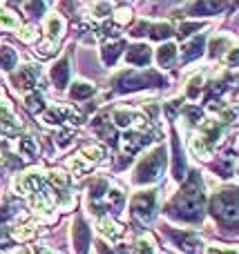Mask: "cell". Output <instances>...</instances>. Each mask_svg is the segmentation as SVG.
Here are the masks:
<instances>
[{
    "instance_id": "cell-1",
    "label": "cell",
    "mask_w": 239,
    "mask_h": 254,
    "mask_svg": "<svg viewBox=\"0 0 239 254\" xmlns=\"http://www.w3.org/2000/svg\"><path fill=\"white\" fill-rule=\"evenodd\" d=\"M172 212L186 221H201L204 214V198H201V188H199V174L192 172L190 181L183 185L181 194L177 196L172 205Z\"/></svg>"
},
{
    "instance_id": "cell-2",
    "label": "cell",
    "mask_w": 239,
    "mask_h": 254,
    "mask_svg": "<svg viewBox=\"0 0 239 254\" xmlns=\"http://www.w3.org/2000/svg\"><path fill=\"white\" fill-rule=\"evenodd\" d=\"M165 156H168L165 147H157L150 154H146V158H141V163L134 170V183L148 185V183L159 181L165 170Z\"/></svg>"
},
{
    "instance_id": "cell-3",
    "label": "cell",
    "mask_w": 239,
    "mask_h": 254,
    "mask_svg": "<svg viewBox=\"0 0 239 254\" xmlns=\"http://www.w3.org/2000/svg\"><path fill=\"white\" fill-rule=\"evenodd\" d=\"M163 85V78L155 71H123L114 78L116 92H137L146 87H159Z\"/></svg>"
},
{
    "instance_id": "cell-4",
    "label": "cell",
    "mask_w": 239,
    "mask_h": 254,
    "mask_svg": "<svg viewBox=\"0 0 239 254\" xmlns=\"http://www.w3.org/2000/svg\"><path fill=\"white\" fill-rule=\"evenodd\" d=\"M213 214L222 219L224 223H235L239 221V192L235 190H224L213 196Z\"/></svg>"
},
{
    "instance_id": "cell-5",
    "label": "cell",
    "mask_w": 239,
    "mask_h": 254,
    "mask_svg": "<svg viewBox=\"0 0 239 254\" xmlns=\"http://www.w3.org/2000/svg\"><path fill=\"white\" fill-rule=\"evenodd\" d=\"M132 216L137 221H141V223H150L152 219H155L157 210H159V205H157V190H148V192H141L137 194V196L132 198Z\"/></svg>"
},
{
    "instance_id": "cell-6",
    "label": "cell",
    "mask_w": 239,
    "mask_h": 254,
    "mask_svg": "<svg viewBox=\"0 0 239 254\" xmlns=\"http://www.w3.org/2000/svg\"><path fill=\"white\" fill-rule=\"evenodd\" d=\"M43 123L47 125H58V123H72V125H83L85 116L80 112H76L74 107H65V105H56L49 107L43 114Z\"/></svg>"
},
{
    "instance_id": "cell-7",
    "label": "cell",
    "mask_w": 239,
    "mask_h": 254,
    "mask_svg": "<svg viewBox=\"0 0 239 254\" xmlns=\"http://www.w3.org/2000/svg\"><path fill=\"white\" fill-rule=\"evenodd\" d=\"M155 138H157V134H150V131H146V129H128L121 136V145H123L125 154H137L139 149H143Z\"/></svg>"
},
{
    "instance_id": "cell-8",
    "label": "cell",
    "mask_w": 239,
    "mask_h": 254,
    "mask_svg": "<svg viewBox=\"0 0 239 254\" xmlns=\"http://www.w3.org/2000/svg\"><path fill=\"white\" fill-rule=\"evenodd\" d=\"M72 243H74L76 254H87L89 246H92V232H89L87 223L85 221H74V228H72Z\"/></svg>"
},
{
    "instance_id": "cell-9",
    "label": "cell",
    "mask_w": 239,
    "mask_h": 254,
    "mask_svg": "<svg viewBox=\"0 0 239 254\" xmlns=\"http://www.w3.org/2000/svg\"><path fill=\"white\" fill-rule=\"evenodd\" d=\"M112 123L119 129H128V127H137V129H146V119L132 110H116L112 114Z\"/></svg>"
},
{
    "instance_id": "cell-10",
    "label": "cell",
    "mask_w": 239,
    "mask_h": 254,
    "mask_svg": "<svg viewBox=\"0 0 239 254\" xmlns=\"http://www.w3.org/2000/svg\"><path fill=\"white\" fill-rule=\"evenodd\" d=\"M40 67L36 65H22L20 69L13 74V85H16L20 92H27V89H34L36 80H38Z\"/></svg>"
},
{
    "instance_id": "cell-11",
    "label": "cell",
    "mask_w": 239,
    "mask_h": 254,
    "mask_svg": "<svg viewBox=\"0 0 239 254\" xmlns=\"http://www.w3.org/2000/svg\"><path fill=\"white\" fill-rule=\"evenodd\" d=\"M150 58H152V49L143 43L132 45V47H128V52H125V61L137 67H146L148 63H150Z\"/></svg>"
},
{
    "instance_id": "cell-12",
    "label": "cell",
    "mask_w": 239,
    "mask_h": 254,
    "mask_svg": "<svg viewBox=\"0 0 239 254\" xmlns=\"http://www.w3.org/2000/svg\"><path fill=\"white\" fill-rule=\"evenodd\" d=\"M2 131H4V136L20 134V121L16 119V114L11 110V103L7 98H2Z\"/></svg>"
},
{
    "instance_id": "cell-13",
    "label": "cell",
    "mask_w": 239,
    "mask_h": 254,
    "mask_svg": "<svg viewBox=\"0 0 239 254\" xmlns=\"http://www.w3.org/2000/svg\"><path fill=\"white\" fill-rule=\"evenodd\" d=\"M67 80H70V58L63 56L61 61H56V65L52 67V85L56 89H65Z\"/></svg>"
},
{
    "instance_id": "cell-14",
    "label": "cell",
    "mask_w": 239,
    "mask_h": 254,
    "mask_svg": "<svg viewBox=\"0 0 239 254\" xmlns=\"http://www.w3.org/2000/svg\"><path fill=\"white\" fill-rule=\"evenodd\" d=\"M31 207L36 210L38 219H43L45 223H52L54 216H56V210H54V205L49 203V198L43 196V194H34V196H31Z\"/></svg>"
},
{
    "instance_id": "cell-15",
    "label": "cell",
    "mask_w": 239,
    "mask_h": 254,
    "mask_svg": "<svg viewBox=\"0 0 239 254\" xmlns=\"http://www.w3.org/2000/svg\"><path fill=\"white\" fill-rule=\"evenodd\" d=\"M199 136L206 140V145L213 149L215 145H217L219 140L224 138V127L217 125L215 121H206V123L201 125V129H199Z\"/></svg>"
},
{
    "instance_id": "cell-16",
    "label": "cell",
    "mask_w": 239,
    "mask_h": 254,
    "mask_svg": "<svg viewBox=\"0 0 239 254\" xmlns=\"http://www.w3.org/2000/svg\"><path fill=\"white\" fill-rule=\"evenodd\" d=\"M204 47H206V38H204V36H195V38H190L181 47L183 61H195V58H199L201 54H204Z\"/></svg>"
},
{
    "instance_id": "cell-17",
    "label": "cell",
    "mask_w": 239,
    "mask_h": 254,
    "mask_svg": "<svg viewBox=\"0 0 239 254\" xmlns=\"http://www.w3.org/2000/svg\"><path fill=\"white\" fill-rule=\"evenodd\" d=\"M177 45L172 43H163L159 49H157V61H159V65L163 67V69H168V67H172L174 63H177Z\"/></svg>"
},
{
    "instance_id": "cell-18",
    "label": "cell",
    "mask_w": 239,
    "mask_h": 254,
    "mask_svg": "<svg viewBox=\"0 0 239 254\" xmlns=\"http://www.w3.org/2000/svg\"><path fill=\"white\" fill-rule=\"evenodd\" d=\"M174 241H177V246L181 248L183 254H195L197 250L201 248V241L195 237V234H181V232H172Z\"/></svg>"
},
{
    "instance_id": "cell-19",
    "label": "cell",
    "mask_w": 239,
    "mask_h": 254,
    "mask_svg": "<svg viewBox=\"0 0 239 254\" xmlns=\"http://www.w3.org/2000/svg\"><path fill=\"white\" fill-rule=\"evenodd\" d=\"M125 49V43L123 40H110V43L103 45L101 54H103V63L105 65H114L116 58H119V54Z\"/></svg>"
},
{
    "instance_id": "cell-20",
    "label": "cell",
    "mask_w": 239,
    "mask_h": 254,
    "mask_svg": "<svg viewBox=\"0 0 239 254\" xmlns=\"http://www.w3.org/2000/svg\"><path fill=\"white\" fill-rule=\"evenodd\" d=\"M63 29H65L63 18L58 16V13H52V16L47 18V22H45V36H47V40H58Z\"/></svg>"
},
{
    "instance_id": "cell-21",
    "label": "cell",
    "mask_w": 239,
    "mask_h": 254,
    "mask_svg": "<svg viewBox=\"0 0 239 254\" xmlns=\"http://www.w3.org/2000/svg\"><path fill=\"white\" fill-rule=\"evenodd\" d=\"M94 92H96V87L92 83H87V80H74V85L70 89L72 98H76V101H85V98L94 96Z\"/></svg>"
},
{
    "instance_id": "cell-22",
    "label": "cell",
    "mask_w": 239,
    "mask_h": 254,
    "mask_svg": "<svg viewBox=\"0 0 239 254\" xmlns=\"http://www.w3.org/2000/svg\"><path fill=\"white\" fill-rule=\"evenodd\" d=\"M36 234H40L38 225H36V223H29V221L11 230V237L16 239V241H29V239H34Z\"/></svg>"
},
{
    "instance_id": "cell-23",
    "label": "cell",
    "mask_w": 239,
    "mask_h": 254,
    "mask_svg": "<svg viewBox=\"0 0 239 254\" xmlns=\"http://www.w3.org/2000/svg\"><path fill=\"white\" fill-rule=\"evenodd\" d=\"M98 230L110 239H119L121 234H123V228H121L114 219H110V216H101V219H98Z\"/></svg>"
},
{
    "instance_id": "cell-24",
    "label": "cell",
    "mask_w": 239,
    "mask_h": 254,
    "mask_svg": "<svg viewBox=\"0 0 239 254\" xmlns=\"http://www.w3.org/2000/svg\"><path fill=\"white\" fill-rule=\"evenodd\" d=\"M80 156H85L87 158L89 163H94V165H96V163H101L103 158L107 156V152H105V147H101V145H85L83 149H80Z\"/></svg>"
},
{
    "instance_id": "cell-25",
    "label": "cell",
    "mask_w": 239,
    "mask_h": 254,
    "mask_svg": "<svg viewBox=\"0 0 239 254\" xmlns=\"http://www.w3.org/2000/svg\"><path fill=\"white\" fill-rule=\"evenodd\" d=\"M150 36L152 40H163V38H172L174 36V29L172 25H168V22H155V25H150Z\"/></svg>"
},
{
    "instance_id": "cell-26",
    "label": "cell",
    "mask_w": 239,
    "mask_h": 254,
    "mask_svg": "<svg viewBox=\"0 0 239 254\" xmlns=\"http://www.w3.org/2000/svg\"><path fill=\"white\" fill-rule=\"evenodd\" d=\"M70 170L74 172L76 176H83V174H87V172H92V170H94V163H89L85 156L76 154L74 158H70Z\"/></svg>"
},
{
    "instance_id": "cell-27",
    "label": "cell",
    "mask_w": 239,
    "mask_h": 254,
    "mask_svg": "<svg viewBox=\"0 0 239 254\" xmlns=\"http://www.w3.org/2000/svg\"><path fill=\"white\" fill-rule=\"evenodd\" d=\"M25 105H27V110L31 112V114H43V110H45V96L40 92H31L29 96L25 98Z\"/></svg>"
},
{
    "instance_id": "cell-28",
    "label": "cell",
    "mask_w": 239,
    "mask_h": 254,
    "mask_svg": "<svg viewBox=\"0 0 239 254\" xmlns=\"http://www.w3.org/2000/svg\"><path fill=\"white\" fill-rule=\"evenodd\" d=\"M224 7V2H195L188 7V13H219Z\"/></svg>"
},
{
    "instance_id": "cell-29",
    "label": "cell",
    "mask_w": 239,
    "mask_h": 254,
    "mask_svg": "<svg viewBox=\"0 0 239 254\" xmlns=\"http://www.w3.org/2000/svg\"><path fill=\"white\" fill-rule=\"evenodd\" d=\"M132 254H157V243L152 241V237H141V239H137Z\"/></svg>"
},
{
    "instance_id": "cell-30",
    "label": "cell",
    "mask_w": 239,
    "mask_h": 254,
    "mask_svg": "<svg viewBox=\"0 0 239 254\" xmlns=\"http://www.w3.org/2000/svg\"><path fill=\"white\" fill-rule=\"evenodd\" d=\"M18 152H20L22 156H27V158H34L36 154H38L36 140L31 138V136H22V138L18 140Z\"/></svg>"
},
{
    "instance_id": "cell-31",
    "label": "cell",
    "mask_w": 239,
    "mask_h": 254,
    "mask_svg": "<svg viewBox=\"0 0 239 254\" xmlns=\"http://www.w3.org/2000/svg\"><path fill=\"white\" fill-rule=\"evenodd\" d=\"M231 36H228V34H222V36H215V40H213V43H210V56H219V54H222L224 52V49H226V47H231Z\"/></svg>"
},
{
    "instance_id": "cell-32",
    "label": "cell",
    "mask_w": 239,
    "mask_h": 254,
    "mask_svg": "<svg viewBox=\"0 0 239 254\" xmlns=\"http://www.w3.org/2000/svg\"><path fill=\"white\" fill-rule=\"evenodd\" d=\"M201 85H204V76H192V80L188 83V87H186V96L188 98H197Z\"/></svg>"
},
{
    "instance_id": "cell-33",
    "label": "cell",
    "mask_w": 239,
    "mask_h": 254,
    "mask_svg": "<svg viewBox=\"0 0 239 254\" xmlns=\"http://www.w3.org/2000/svg\"><path fill=\"white\" fill-rule=\"evenodd\" d=\"M222 121L226 125H239V110H235V107L222 110Z\"/></svg>"
},
{
    "instance_id": "cell-34",
    "label": "cell",
    "mask_w": 239,
    "mask_h": 254,
    "mask_svg": "<svg viewBox=\"0 0 239 254\" xmlns=\"http://www.w3.org/2000/svg\"><path fill=\"white\" fill-rule=\"evenodd\" d=\"M0 18H2V25L4 27H16V25H20V18L16 16V13L11 11V9H2V13H0Z\"/></svg>"
},
{
    "instance_id": "cell-35",
    "label": "cell",
    "mask_w": 239,
    "mask_h": 254,
    "mask_svg": "<svg viewBox=\"0 0 239 254\" xmlns=\"http://www.w3.org/2000/svg\"><path fill=\"white\" fill-rule=\"evenodd\" d=\"M18 36H20L25 43H31V40H36V36H38V31H36L34 25H25L20 27V31H18Z\"/></svg>"
},
{
    "instance_id": "cell-36",
    "label": "cell",
    "mask_w": 239,
    "mask_h": 254,
    "mask_svg": "<svg viewBox=\"0 0 239 254\" xmlns=\"http://www.w3.org/2000/svg\"><path fill=\"white\" fill-rule=\"evenodd\" d=\"M201 27H204V25H201V22H186V25H181V27H179V31H177V34H179V38L183 40L188 34H192V31H199Z\"/></svg>"
},
{
    "instance_id": "cell-37",
    "label": "cell",
    "mask_w": 239,
    "mask_h": 254,
    "mask_svg": "<svg viewBox=\"0 0 239 254\" xmlns=\"http://www.w3.org/2000/svg\"><path fill=\"white\" fill-rule=\"evenodd\" d=\"M13 65H16V54H13V49L4 47L2 49V67L4 69H13Z\"/></svg>"
},
{
    "instance_id": "cell-38",
    "label": "cell",
    "mask_w": 239,
    "mask_h": 254,
    "mask_svg": "<svg viewBox=\"0 0 239 254\" xmlns=\"http://www.w3.org/2000/svg\"><path fill=\"white\" fill-rule=\"evenodd\" d=\"M92 13H94V16H98V18L110 16V13H112V4L110 2H96L92 7Z\"/></svg>"
},
{
    "instance_id": "cell-39",
    "label": "cell",
    "mask_w": 239,
    "mask_h": 254,
    "mask_svg": "<svg viewBox=\"0 0 239 254\" xmlns=\"http://www.w3.org/2000/svg\"><path fill=\"white\" fill-rule=\"evenodd\" d=\"M72 138H74V131H72V129H58V131H56V143L61 145V147L70 143Z\"/></svg>"
},
{
    "instance_id": "cell-40",
    "label": "cell",
    "mask_w": 239,
    "mask_h": 254,
    "mask_svg": "<svg viewBox=\"0 0 239 254\" xmlns=\"http://www.w3.org/2000/svg\"><path fill=\"white\" fill-rule=\"evenodd\" d=\"M25 7H27V11H29V13H34V16H40V13L45 11V7H47V4H45V2H27Z\"/></svg>"
},
{
    "instance_id": "cell-41",
    "label": "cell",
    "mask_w": 239,
    "mask_h": 254,
    "mask_svg": "<svg viewBox=\"0 0 239 254\" xmlns=\"http://www.w3.org/2000/svg\"><path fill=\"white\" fill-rule=\"evenodd\" d=\"M186 119L190 121L192 125H197L201 121V112L197 110V107H188V110H186Z\"/></svg>"
},
{
    "instance_id": "cell-42",
    "label": "cell",
    "mask_w": 239,
    "mask_h": 254,
    "mask_svg": "<svg viewBox=\"0 0 239 254\" xmlns=\"http://www.w3.org/2000/svg\"><path fill=\"white\" fill-rule=\"evenodd\" d=\"M208 254H239V250L235 248H222V246H210Z\"/></svg>"
},
{
    "instance_id": "cell-43",
    "label": "cell",
    "mask_w": 239,
    "mask_h": 254,
    "mask_svg": "<svg viewBox=\"0 0 239 254\" xmlns=\"http://www.w3.org/2000/svg\"><path fill=\"white\" fill-rule=\"evenodd\" d=\"M228 63L231 65H239V49H231L228 52Z\"/></svg>"
},
{
    "instance_id": "cell-44",
    "label": "cell",
    "mask_w": 239,
    "mask_h": 254,
    "mask_svg": "<svg viewBox=\"0 0 239 254\" xmlns=\"http://www.w3.org/2000/svg\"><path fill=\"white\" fill-rule=\"evenodd\" d=\"M18 254H49V250H45V248H31V250H22V252H18Z\"/></svg>"
},
{
    "instance_id": "cell-45",
    "label": "cell",
    "mask_w": 239,
    "mask_h": 254,
    "mask_svg": "<svg viewBox=\"0 0 239 254\" xmlns=\"http://www.w3.org/2000/svg\"><path fill=\"white\" fill-rule=\"evenodd\" d=\"M146 110H148V114H150V119H157V116H159V107L157 105H148Z\"/></svg>"
}]
</instances>
